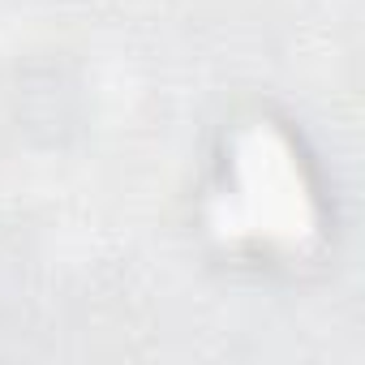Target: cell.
Masks as SVG:
<instances>
[{
	"mask_svg": "<svg viewBox=\"0 0 365 365\" xmlns=\"http://www.w3.org/2000/svg\"><path fill=\"white\" fill-rule=\"evenodd\" d=\"M241 185H245V202L254 211V220L262 224L267 237H284L297 241L314 228L309 215V198L301 185V172L292 168L288 146L271 133V129H250L241 138Z\"/></svg>",
	"mask_w": 365,
	"mask_h": 365,
	"instance_id": "cell-1",
	"label": "cell"
}]
</instances>
